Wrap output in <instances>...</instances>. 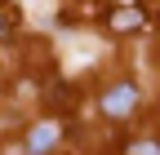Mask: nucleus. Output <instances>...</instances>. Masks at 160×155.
<instances>
[{
	"instance_id": "nucleus-1",
	"label": "nucleus",
	"mask_w": 160,
	"mask_h": 155,
	"mask_svg": "<svg viewBox=\"0 0 160 155\" xmlns=\"http://www.w3.org/2000/svg\"><path fill=\"white\" fill-rule=\"evenodd\" d=\"M138 102H142V93H138L133 80H120L102 93V115H111V120H125V115L138 111Z\"/></svg>"
},
{
	"instance_id": "nucleus-2",
	"label": "nucleus",
	"mask_w": 160,
	"mask_h": 155,
	"mask_svg": "<svg viewBox=\"0 0 160 155\" xmlns=\"http://www.w3.org/2000/svg\"><path fill=\"white\" fill-rule=\"evenodd\" d=\"M142 27H147V13H142V9H133V5L111 13V31H120V35H125V31H142Z\"/></svg>"
},
{
	"instance_id": "nucleus-3",
	"label": "nucleus",
	"mask_w": 160,
	"mask_h": 155,
	"mask_svg": "<svg viewBox=\"0 0 160 155\" xmlns=\"http://www.w3.org/2000/svg\"><path fill=\"white\" fill-rule=\"evenodd\" d=\"M53 142H58V129H53V124H40V129L27 133V151H31V155H45Z\"/></svg>"
},
{
	"instance_id": "nucleus-4",
	"label": "nucleus",
	"mask_w": 160,
	"mask_h": 155,
	"mask_svg": "<svg viewBox=\"0 0 160 155\" xmlns=\"http://www.w3.org/2000/svg\"><path fill=\"white\" fill-rule=\"evenodd\" d=\"M129 155H160V146H156V138H147V142H133Z\"/></svg>"
},
{
	"instance_id": "nucleus-5",
	"label": "nucleus",
	"mask_w": 160,
	"mask_h": 155,
	"mask_svg": "<svg viewBox=\"0 0 160 155\" xmlns=\"http://www.w3.org/2000/svg\"><path fill=\"white\" fill-rule=\"evenodd\" d=\"M9 27H13V18H9L5 9H0V40H5V35H9Z\"/></svg>"
}]
</instances>
